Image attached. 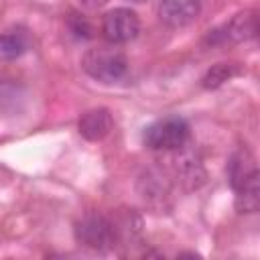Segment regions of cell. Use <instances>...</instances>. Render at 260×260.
Returning a JSON list of instances; mask_svg holds the SVG:
<instances>
[{
	"label": "cell",
	"instance_id": "obj_11",
	"mask_svg": "<svg viewBox=\"0 0 260 260\" xmlns=\"http://www.w3.org/2000/svg\"><path fill=\"white\" fill-rule=\"evenodd\" d=\"M24 51H26V43L20 35H16V32L0 35V63L2 61H14Z\"/></svg>",
	"mask_w": 260,
	"mask_h": 260
},
{
	"label": "cell",
	"instance_id": "obj_7",
	"mask_svg": "<svg viewBox=\"0 0 260 260\" xmlns=\"http://www.w3.org/2000/svg\"><path fill=\"white\" fill-rule=\"evenodd\" d=\"M114 128V118L110 114L108 108H93L87 110L85 114H81L79 122H77V130L79 134L89 140V142H100L104 140Z\"/></svg>",
	"mask_w": 260,
	"mask_h": 260
},
{
	"label": "cell",
	"instance_id": "obj_12",
	"mask_svg": "<svg viewBox=\"0 0 260 260\" xmlns=\"http://www.w3.org/2000/svg\"><path fill=\"white\" fill-rule=\"evenodd\" d=\"M69 28H71V32L77 37V39H91L93 35H91V24L83 18V16H79V14H71V18H69Z\"/></svg>",
	"mask_w": 260,
	"mask_h": 260
},
{
	"label": "cell",
	"instance_id": "obj_3",
	"mask_svg": "<svg viewBox=\"0 0 260 260\" xmlns=\"http://www.w3.org/2000/svg\"><path fill=\"white\" fill-rule=\"evenodd\" d=\"M189 136H191V128L187 120L179 116H171L150 124L142 134V142L150 150H179L187 144Z\"/></svg>",
	"mask_w": 260,
	"mask_h": 260
},
{
	"label": "cell",
	"instance_id": "obj_10",
	"mask_svg": "<svg viewBox=\"0 0 260 260\" xmlns=\"http://www.w3.org/2000/svg\"><path fill=\"white\" fill-rule=\"evenodd\" d=\"M238 73V67L236 65H230V63H217L213 65L201 79V85L205 89H215L219 85H223L225 81H230L234 75Z\"/></svg>",
	"mask_w": 260,
	"mask_h": 260
},
{
	"label": "cell",
	"instance_id": "obj_5",
	"mask_svg": "<svg viewBox=\"0 0 260 260\" xmlns=\"http://www.w3.org/2000/svg\"><path fill=\"white\" fill-rule=\"evenodd\" d=\"M256 35H258V12L256 10H244V12H238L223 26L209 30L205 41L211 43V45H219V43H246V41L256 39Z\"/></svg>",
	"mask_w": 260,
	"mask_h": 260
},
{
	"label": "cell",
	"instance_id": "obj_4",
	"mask_svg": "<svg viewBox=\"0 0 260 260\" xmlns=\"http://www.w3.org/2000/svg\"><path fill=\"white\" fill-rule=\"evenodd\" d=\"M140 18L132 8L118 6L104 14L102 18V35L110 45H124L138 37Z\"/></svg>",
	"mask_w": 260,
	"mask_h": 260
},
{
	"label": "cell",
	"instance_id": "obj_6",
	"mask_svg": "<svg viewBox=\"0 0 260 260\" xmlns=\"http://www.w3.org/2000/svg\"><path fill=\"white\" fill-rule=\"evenodd\" d=\"M201 6L203 0H160L158 18L171 28H183L199 16Z\"/></svg>",
	"mask_w": 260,
	"mask_h": 260
},
{
	"label": "cell",
	"instance_id": "obj_8",
	"mask_svg": "<svg viewBox=\"0 0 260 260\" xmlns=\"http://www.w3.org/2000/svg\"><path fill=\"white\" fill-rule=\"evenodd\" d=\"M228 179H230V185H232L234 191L242 189L248 183L258 181V169H256L254 156L246 148L238 150L230 158V162H228Z\"/></svg>",
	"mask_w": 260,
	"mask_h": 260
},
{
	"label": "cell",
	"instance_id": "obj_9",
	"mask_svg": "<svg viewBox=\"0 0 260 260\" xmlns=\"http://www.w3.org/2000/svg\"><path fill=\"white\" fill-rule=\"evenodd\" d=\"M260 207V185L258 181L244 185L236 191V209L240 213H256Z\"/></svg>",
	"mask_w": 260,
	"mask_h": 260
},
{
	"label": "cell",
	"instance_id": "obj_1",
	"mask_svg": "<svg viewBox=\"0 0 260 260\" xmlns=\"http://www.w3.org/2000/svg\"><path fill=\"white\" fill-rule=\"evenodd\" d=\"M81 69L95 81L114 83L128 73V59L114 47H95L83 53Z\"/></svg>",
	"mask_w": 260,
	"mask_h": 260
},
{
	"label": "cell",
	"instance_id": "obj_2",
	"mask_svg": "<svg viewBox=\"0 0 260 260\" xmlns=\"http://www.w3.org/2000/svg\"><path fill=\"white\" fill-rule=\"evenodd\" d=\"M73 234H75V240L81 246H85L89 250H95V252L112 250L116 246V240H118L116 225L106 215H102L98 211H89L83 217H79L75 221Z\"/></svg>",
	"mask_w": 260,
	"mask_h": 260
}]
</instances>
